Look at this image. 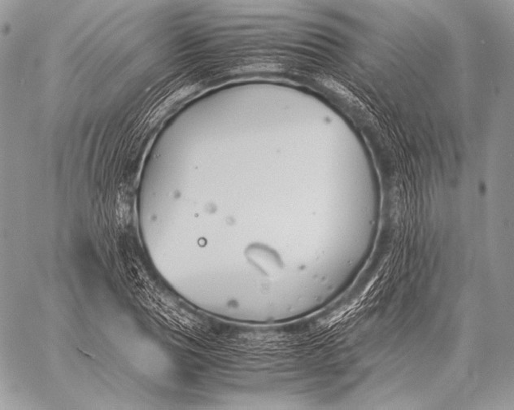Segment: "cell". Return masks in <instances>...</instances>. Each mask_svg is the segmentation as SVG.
I'll use <instances>...</instances> for the list:
<instances>
[{
  "mask_svg": "<svg viewBox=\"0 0 514 410\" xmlns=\"http://www.w3.org/2000/svg\"><path fill=\"white\" fill-rule=\"evenodd\" d=\"M321 81L325 87H328L329 89L334 91L335 93L342 96L345 99L350 100V101H353V100H355L354 96H353V94L351 93L349 90L347 89L346 87L341 85L340 83H337V81H334L333 79L326 77V78L321 79Z\"/></svg>",
  "mask_w": 514,
  "mask_h": 410,
  "instance_id": "6da1fadb",
  "label": "cell"
}]
</instances>
